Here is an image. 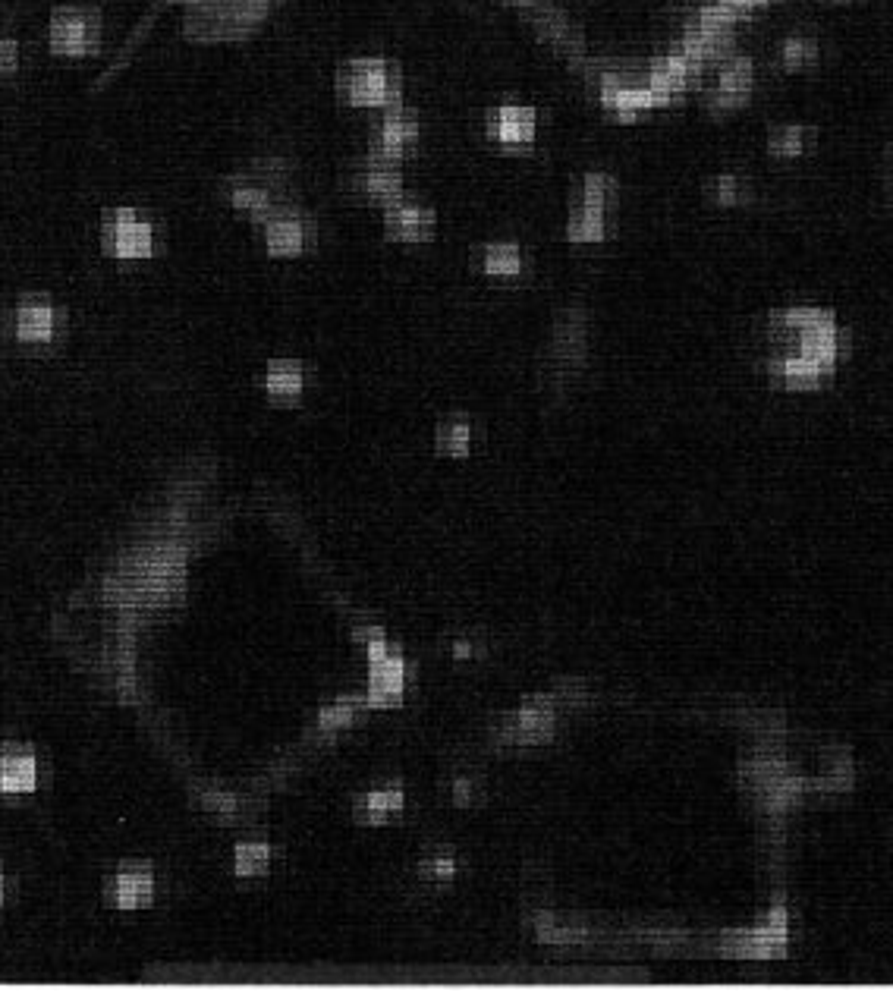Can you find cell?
<instances>
[{
  "label": "cell",
  "mask_w": 893,
  "mask_h": 991,
  "mask_svg": "<svg viewBox=\"0 0 893 991\" xmlns=\"http://www.w3.org/2000/svg\"><path fill=\"white\" fill-rule=\"evenodd\" d=\"M104 249L117 258H145L155 252V227L133 208H117L104 218Z\"/></svg>",
  "instance_id": "cell-1"
},
{
  "label": "cell",
  "mask_w": 893,
  "mask_h": 991,
  "mask_svg": "<svg viewBox=\"0 0 893 991\" xmlns=\"http://www.w3.org/2000/svg\"><path fill=\"white\" fill-rule=\"evenodd\" d=\"M721 947L736 957H783L787 954V907L777 903L771 919L761 929L727 935Z\"/></svg>",
  "instance_id": "cell-2"
},
{
  "label": "cell",
  "mask_w": 893,
  "mask_h": 991,
  "mask_svg": "<svg viewBox=\"0 0 893 991\" xmlns=\"http://www.w3.org/2000/svg\"><path fill=\"white\" fill-rule=\"evenodd\" d=\"M265 240L274 255H296L315 240V224L296 208H274L265 218Z\"/></svg>",
  "instance_id": "cell-3"
},
{
  "label": "cell",
  "mask_w": 893,
  "mask_h": 991,
  "mask_svg": "<svg viewBox=\"0 0 893 991\" xmlns=\"http://www.w3.org/2000/svg\"><path fill=\"white\" fill-rule=\"evenodd\" d=\"M41 781L38 756L26 746H7L0 752V793L19 796L32 793Z\"/></svg>",
  "instance_id": "cell-4"
},
{
  "label": "cell",
  "mask_w": 893,
  "mask_h": 991,
  "mask_svg": "<svg viewBox=\"0 0 893 991\" xmlns=\"http://www.w3.org/2000/svg\"><path fill=\"white\" fill-rule=\"evenodd\" d=\"M13 334L16 340L23 343H45L54 340L57 334V309L48 303V299H23L16 309H13Z\"/></svg>",
  "instance_id": "cell-5"
},
{
  "label": "cell",
  "mask_w": 893,
  "mask_h": 991,
  "mask_svg": "<svg viewBox=\"0 0 893 991\" xmlns=\"http://www.w3.org/2000/svg\"><path fill=\"white\" fill-rule=\"evenodd\" d=\"M434 211L425 205H406V202H390L387 214H384V224L387 233L397 236V240H428L434 233Z\"/></svg>",
  "instance_id": "cell-6"
},
{
  "label": "cell",
  "mask_w": 893,
  "mask_h": 991,
  "mask_svg": "<svg viewBox=\"0 0 893 991\" xmlns=\"http://www.w3.org/2000/svg\"><path fill=\"white\" fill-rule=\"evenodd\" d=\"M151 894H155V878H151V872L142 866H129L107 881V900L123 910L145 907Z\"/></svg>",
  "instance_id": "cell-7"
},
{
  "label": "cell",
  "mask_w": 893,
  "mask_h": 991,
  "mask_svg": "<svg viewBox=\"0 0 893 991\" xmlns=\"http://www.w3.org/2000/svg\"><path fill=\"white\" fill-rule=\"evenodd\" d=\"M353 101H384L394 98V82L387 76L384 63H359L350 70V82H346Z\"/></svg>",
  "instance_id": "cell-8"
},
{
  "label": "cell",
  "mask_w": 893,
  "mask_h": 991,
  "mask_svg": "<svg viewBox=\"0 0 893 991\" xmlns=\"http://www.w3.org/2000/svg\"><path fill=\"white\" fill-rule=\"evenodd\" d=\"M368 652H372V699H394V696H400V686H403V664H400V658L387 655L381 639H375V645Z\"/></svg>",
  "instance_id": "cell-9"
},
{
  "label": "cell",
  "mask_w": 893,
  "mask_h": 991,
  "mask_svg": "<svg viewBox=\"0 0 893 991\" xmlns=\"http://www.w3.org/2000/svg\"><path fill=\"white\" fill-rule=\"evenodd\" d=\"M359 183L365 189V196H372V199H381V202L400 199V170L384 158H372V167L365 170Z\"/></svg>",
  "instance_id": "cell-10"
},
{
  "label": "cell",
  "mask_w": 893,
  "mask_h": 991,
  "mask_svg": "<svg viewBox=\"0 0 893 991\" xmlns=\"http://www.w3.org/2000/svg\"><path fill=\"white\" fill-rule=\"evenodd\" d=\"M532 126H535V117L529 111H519V107H507V111H497L491 117V133L500 142H529Z\"/></svg>",
  "instance_id": "cell-11"
},
{
  "label": "cell",
  "mask_w": 893,
  "mask_h": 991,
  "mask_svg": "<svg viewBox=\"0 0 893 991\" xmlns=\"http://www.w3.org/2000/svg\"><path fill=\"white\" fill-rule=\"evenodd\" d=\"M89 35L92 32L85 26V16L79 13H63L54 19V48L60 51H82Z\"/></svg>",
  "instance_id": "cell-12"
},
{
  "label": "cell",
  "mask_w": 893,
  "mask_h": 991,
  "mask_svg": "<svg viewBox=\"0 0 893 991\" xmlns=\"http://www.w3.org/2000/svg\"><path fill=\"white\" fill-rule=\"evenodd\" d=\"M265 384H268V394H274V397H296L302 391V369L287 359L271 362Z\"/></svg>",
  "instance_id": "cell-13"
},
{
  "label": "cell",
  "mask_w": 893,
  "mask_h": 991,
  "mask_svg": "<svg viewBox=\"0 0 893 991\" xmlns=\"http://www.w3.org/2000/svg\"><path fill=\"white\" fill-rule=\"evenodd\" d=\"M604 214L601 208H592L585 202H576L570 214V236L573 240H601L604 236Z\"/></svg>",
  "instance_id": "cell-14"
},
{
  "label": "cell",
  "mask_w": 893,
  "mask_h": 991,
  "mask_svg": "<svg viewBox=\"0 0 893 991\" xmlns=\"http://www.w3.org/2000/svg\"><path fill=\"white\" fill-rule=\"evenodd\" d=\"M478 265H482L488 274H519L522 252L516 246H485V249H478Z\"/></svg>",
  "instance_id": "cell-15"
},
{
  "label": "cell",
  "mask_w": 893,
  "mask_h": 991,
  "mask_svg": "<svg viewBox=\"0 0 893 991\" xmlns=\"http://www.w3.org/2000/svg\"><path fill=\"white\" fill-rule=\"evenodd\" d=\"M400 806H403L400 790L372 793V796H362V800H359V818H362V822H381V818L400 812Z\"/></svg>",
  "instance_id": "cell-16"
},
{
  "label": "cell",
  "mask_w": 893,
  "mask_h": 991,
  "mask_svg": "<svg viewBox=\"0 0 893 991\" xmlns=\"http://www.w3.org/2000/svg\"><path fill=\"white\" fill-rule=\"evenodd\" d=\"M469 441H472V425L466 419H450L438 428V450H444V454H456V457L469 454Z\"/></svg>",
  "instance_id": "cell-17"
},
{
  "label": "cell",
  "mask_w": 893,
  "mask_h": 991,
  "mask_svg": "<svg viewBox=\"0 0 893 991\" xmlns=\"http://www.w3.org/2000/svg\"><path fill=\"white\" fill-rule=\"evenodd\" d=\"M708 199L714 202H721V205H739V202H749L752 199V192L743 180H736V177H721V180H714L708 186Z\"/></svg>",
  "instance_id": "cell-18"
},
{
  "label": "cell",
  "mask_w": 893,
  "mask_h": 991,
  "mask_svg": "<svg viewBox=\"0 0 893 991\" xmlns=\"http://www.w3.org/2000/svg\"><path fill=\"white\" fill-rule=\"evenodd\" d=\"M265 869H268V847L252 844V847L236 850V872L239 875H258Z\"/></svg>",
  "instance_id": "cell-19"
},
{
  "label": "cell",
  "mask_w": 893,
  "mask_h": 991,
  "mask_svg": "<svg viewBox=\"0 0 893 991\" xmlns=\"http://www.w3.org/2000/svg\"><path fill=\"white\" fill-rule=\"evenodd\" d=\"M802 145H805L802 129H780V133L771 136V152L774 155H799Z\"/></svg>",
  "instance_id": "cell-20"
},
{
  "label": "cell",
  "mask_w": 893,
  "mask_h": 991,
  "mask_svg": "<svg viewBox=\"0 0 893 991\" xmlns=\"http://www.w3.org/2000/svg\"><path fill=\"white\" fill-rule=\"evenodd\" d=\"M422 875L431 881H447L453 875V856L450 853H428L422 859Z\"/></svg>",
  "instance_id": "cell-21"
},
{
  "label": "cell",
  "mask_w": 893,
  "mask_h": 991,
  "mask_svg": "<svg viewBox=\"0 0 893 991\" xmlns=\"http://www.w3.org/2000/svg\"><path fill=\"white\" fill-rule=\"evenodd\" d=\"M4 903H7V872L0 866V907H4Z\"/></svg>",
  "instance_id": "cell-22"
}]
</instances>
